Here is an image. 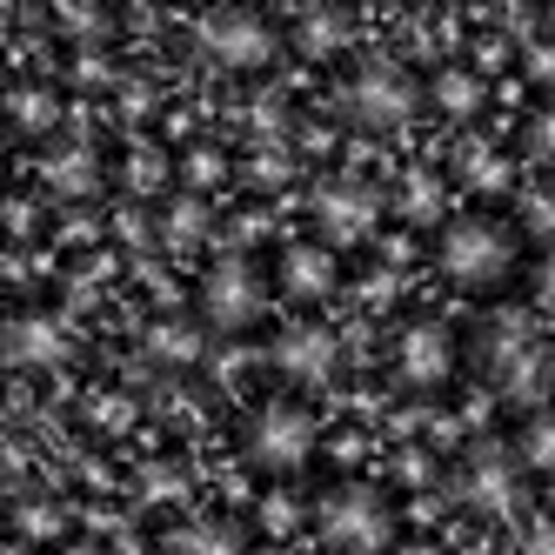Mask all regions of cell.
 <instances>
[{"label": "cell", "instance_id": "4", "mask_svg": "<svg viewBox=\"0 0 555 555\" xmlns=\"http://www.w3.org/2000/svg\"><path fill=\"white\" fill-rule=\"evenodd\" d=\"M248 462L255 468H268V475H295V468H308V455H314V442H322V428H314V415L301 409V402H261L255 415H248Z\"/></svg>", "mask_w": 555, "mask_h": 555}, {"label": "cell", "instance_id": "41", "mask_svg": "<svg viewBox=\"0 0 555 555\" xmlns=\"http://www.w3.org/2000/svg\"><path fill=\"white\" fill-rule=\"evenodd\" d=\"M402 555H442V548H435V542H409Z\"/></svg>", "mask_w": 555, "mask_h": 555}, {"label": "cell", "instance_id": "42", "mask_svg": "<svg viewBox=\"0 0 555 555\" xmlns=\"http://www.w3.org/2000/svg\"><path fill=\"white\" fill-rule=\"evenodd\" d=\"M67 555H101V548H67Z\"/></svg>", "mask_w": 555, "mask_h": 555}, {"label": "cell", "instance_id": "19", "mask_svg": "<svg viewBox=\"0 0 555 555\" xmlns=\"http://www.w3.org/2000/svg\"><path fill=\"white\" fill-rule=\"evenodd\" d=\"M482 94H489V88H482V74H475V67H442V74L428 81V101L442 107L449 121H468V114L482 107Z\"/></svg>", "mask_w": 555, "mask_h": 555}, {"label": "cell", "instance_id": "18", "mask_svg": "<svg viewBox=\"0 0 555 555\" xmlns=\"http://www.w3.org/2000/svg\"><path fill=\"white\" fill-rule=\"evenodd\" d=\"M147 354L168 369H188L202 362V328L188 322V314H162V322H147Z\"/></svg>", "mask_w": 555, "mask_h": 555}, {"label": "cell", "instance_id": "21", "mask_svg": "<svg viewBox=\"0 0 555 555\" xmlns=\"http://www.w3.org/2000/svg\"><path fill=\"white\" fill-rule=\"evenodd\" d=\"M8 114H14V128L21 134H54V121H61V101H54V88H14L8 94Z\"/></svg>", "mask_w": 555, "mask_h": 555}, {"label": "cell", "instance_id": "15", "mask_svg": "<svg viewBox=\"0 0 555 555\" xmlns=\"http://www.w3.org/2000/svg\"><path fill=\"white\" fill-rule=\"evenodd\" d=\"M535 348V322H529V308H495L489 322H482V335H475V354L489 362V375L502 369V362H515V354H529Z\"/></svg>", "mask_w": 555, "mask_h": 555}, {"label": "cell", "instance_id": "13", "mask_svg": "<svg viewBox=\"0 0 555 555\" xmlns=\"http://www.w3.org/2000/svg\"><path fill=\"white\" fill-rule=\"evenodd\" d=\"M41 181L61 194V202H88V194L101 188V154L88 141H61V147H48Z\"/></svg>", "mask_w": 555, "mask_h": 555}, {"label": "cell", "instance_id": "40", "mask_svg": "<svg viewBox=\"0 0 555 555\" xmlns=\"http://www.w3.org/2000/svg\"><path fill=\"white\" fill-rule=\"evenodd\" d=\"M428 475H435L428 455H402V482H428Z\"/></svg>", "mask_w": 555, "mask_h": 555}, {"label": "cell", "instance_id": "26", "mask_svg": "<svg viewBox=\"0 0 555 555\" xmlns=\"http://www.w3.org/2000/svg\"><path fill=\"white\" fill-rule=\"evenodd\" d=\"M288 175H295L288 147H255V162H248V181H255V188H282Z\"/></svg>", "mask_w": 555, "mask_h": 555}, {"label": "cell", "instance_id": "32", "mask_svg": "<svg viewBox=\"0 0 555 555\" xmlns=\"http://www.w3.org/2000/svg\"><path fill=\"white\" fill-rule=\"evenodd\" d=\"M181 168H188V181H194V188H208V181H221V175H228V162H221L215 147H194Z\"/></svg>", "mask_w": 555, "mask_h": 555}, {"label": "cell", "instance_id": "30", "mask_svg": "<svg viewBox=\"0 0 555 555\" xmlns=\"http://www.w3.org/2000/svg\"><path fill=\"white\" fill-rule=\"evenodd\" d=\"M21 535H34V542L61 535V508L54 502H21Z\"/></svg>", "mask_w": 555, "mask_h": 555}, {"label": "cell", "instance_id": "7", "mask_svg": "<svg viewBox=\"0 0 555 555\" xmlns=\"http://www.w3.org/2000/svg\"><path fill=\"white\" fill-rule=\"evenodd\" d=\"M382 215V194L369 181H354V175H335L314 188V228L328 234V248H348V242H362V234L375 228Z\"/></svg>", "mask_w": 555, "mask_h": 555}, {"label": "cell", "instance_id": "6", "mask_svg": "<svg viewBox=\"0 0 555 555\" xmlns=\"http://www.w3.org/2000/svg\"><path fill=\"white\" fill-rule=\"evenodd\" d=\"M202 54L221 67H268L274 61V27L255 8H215L202 14Z\"/></svg>", "mask_w": 555, "mask_h": 555}, {"label": "cell", "instance_id": "38", "mask_svg": "<svg viewBox=\"0 0 555 555\" xmlns=\"http://www.w3.org/2000/svg\"><path fill=\"white\" fill-rule=\"evenodd\" d=\"M529 74H535V81H555V48H548V41L529 48Z\"/></svg>", "mask_w": 555, "mask_h": 555}, {"label": "cell", "instance_id": "1", "mask_svg": "<svg viewBox=\"0 0 555 555\" xmlns=\"http://www.w3.org/2000/svg\"><path fill=\"white\" fill-rule=\"evenodd\" d=\"M442 274L455 288H502L515 274V228L489 215H462L442 228Z\"/></svg>", "mask_w": 555, "mask_h": 555}, {"label": "cell", "instance_id": "39", "mask_svg": "<svg viewBox=\"0 0 555 555\" xmlns=\"http://www.w3.org/2000/svg\"><path fill=\"white\" fill-rule=\"evenodd\" d=\"M8 228L14 234H34V202H8Z\"/></svg>", "mask_w": 555, "mask_h": 555}, {"label": "cell", "instance_id": "5", "mask_svg": "<svg viewBox=\"0 0 555 555\" xmlns=\"http://www.w3.org/2000/svg\"><path fill=\"white\" fill-rule=\"evenodd\" d=\"M261 308H268V282H261V268L248 255H221L208 268V282H202V314L221 328V335H242L261 322Z\"/></svg>", "mask_w": 555, "mask_h": 555}, {"label": "cell", "instance_id": "37", "mask_svg": "<svg viewBox=\"0 0 555 555\" xmlns=\"http://www.w3.org/2000/svg\"><path fill=\"white\" fill-rule=\"evenodd\" d=\"M522 555H555V522H529V535H522Z\"/></svg>", "mask_w": 555, "mask_h": 555}, {"label": "cell", "instance_id": "31", "mask_svg": "<svg viewBox=\"0 0 555 555\" xmlns=\"http://www.w3.org/2000/svg\"><path fill=\"white\" fill-rule=\"evenodd\" d=\"M114 234H121V242H128V248H147V242H154V234H162V221H147L141 208H121V215H114Z\"/></svg>", "mask_w": 555, "mask_h": 555}, {"label": "cell", "instance_id": "27", "mask_svg": "<svg viewBox=\"0 0 555 555\" xmlns=\"http://www.w3.org/2000/svg\"><path fill=\"white\" fill-rule=\"evenodd\" d=\"M181 489H188V482H181V468H175V462H154V468H141V495H147V502H175Z\"/></svg>", "mask_w": 555, "mask_h": 555}, {"label": "cell", "instance_id": "24", "mask_svg": "<svg viewBox=\"0 0 555 555\" xmlns=\"http://www.w3.org/2000/svg\"><path fill=\"white\" fill-rule=\"evenodd\" d=\"M522 462L555 475V422H548V415H535V422L522 428Z\"/></svg>", "mask_w": 555, "mask_h": 555}, {"label": "cell", "instance_id": "9", "mask_svg": "<svg viewBox=\"0 0 555 555\" xmlns=\"http://www.w3.org/2000/svg\"><path fill=\"white\" fill-rule=\"evenodd\" d=\"M455 495H462L468 508H482V515H515V508H522V468H515L495 442H482V449L468 455Z\"/></svg>", "mask_w": 555, "mask_h": 555}, {"label": "cell", "instance_id": "22", "mask_svg": "<svg viewBox=\"0 0 555 555\" xmlns=\"http://www.w3.org/2000/svg\"><path fill=\"white\" fill-rule=\"evenodd\" d=\"M522 147H529V162L555 168V101H548V107H535V121L522 128Z\"/></svg>", "mask_w": 555, "mask_h": 555}, {"label": "cell", "instance_id": "11", "mask_svg": "<svg viewBox=\"0 0 555 555\" xmlns=\"http://www.w3.org/2000/svg\"><path fill=\"white\" fill-rule=\"evenodd\" d=\"M395 375L409 388H442L455 375V335L442 322H409L395 341Z\"/></svg>", "mask_w": 555, "mask_h": 555}, {"label": "cell", "instance_id": "10", "mask_svg": "<svg viewBox=\"0 0 555 555\" xmlns=\"http://www.w3.org/2000/svg\"><path fill=\"white\" fill-rule=\"evenodd\" d=\"M274 369H282L288 382H301V388H322L341 369V341L322 322H295V328L274 335Z\"/></svg>", "mask_w": 555, "mask_h": 555}, {"label": "cell", "instance_id": "17", "mask_svg": "<svg viewBox=\"0 0 555 555\" xmlns=\"http://www.w3.org/2000/svg\"><path fill=\"white\" fill-rule=\"evenodd\" d=\"M162 548H168V555H242V529H234V522H215V515H194V522H175V529H168Z\"/></svg>", "mask_w": 555, "mask_h": 555}, {"label": "cell", "instance_id": "20", "mask_svg": "<svg viewBox=\"0 0 555 555\" xmlns=\"http://www.w3.org/2000/svg\"><path fill=\"white\" fill-rule=\"evenodd\" d=\"M208 228H215V215H208L202 194H175V202L162 208V242H168V248H194V242H208Z\"/></svg>", "mask_w": 555, "mask_h": 555}, {"label": "cell", "instance_id": "35", "mask_svg": "<svg viewBox=\"0 0 555 555\" xmlns=\"http://www.w3.org/2000/svg\"><path fill=\"white\" fill-rule=\"evenodd\" d=\"M529 295H535V308H555V255H548V261H535V274H529Z\"/></svg>", "mask_w": 555, "mask_h": 555}, {"label": "cell", "instance_id": "12", "mask_svg": "<svg viewBox=\"0 0 555 555\" xmlns=\"http://www.w3.org/2000/svg\"><path fill=\"white\" fill-rule=\"evenodd\" d=\"M341 282V268H335V248L328 242H295L282 248V295L295 301H328Z\"/></svg>", "mask_w": 555, "mask_h": 555}, {"label": "cell", "instance_id": "8", "mask_svg": "<svg viewBox=\"0 0 555 555\" xmlns=\"http://www.w3.org/2000/svg\"><path fill=\"white\" fill-rule=\"evenodd\" d=\"M0 354H8V369H61L74 354V335H67L61 314L27 308V314H14V322L0 328Z\"/></svg>", "mask_w": 555, "mask_h": 555}, {"label": "cell", "instance_id": "29", "mask_svg": "<svg viewBox=\"0 0 555 555\" xmlns=\"http://www.w3.org/2000/svg\"><path fill=\"white\" fill-rule=\"evenodd\" d=\"M162 175H168V162H162L154 147H134V154H128V188H134V194L162 188Z\"/></svg>", "mask_w": 555, "mask_h": 555}, {"label": "cell", "instance_id": "23", "mask_svg": "<svg viewBox=\"0 0 555 555\" xmlns=\"http://www.w3.org/2000/svg\"><path fill=\"white\" fill-rule=\"evenodd\" d=\"M462 181H468V188H502V181H508L502 154H495V147H468V154H462Z\"/></svg>", "mask_w": 555, "mask_h": 555}, {"label": "cell", "instance_id": "25", "mask_svg": "<svg viewBox=\"0 0 555 555\" xmlns=\"http://www.w3.org/2000/svg\"><path fill=\"white\" fill-rule=\"evenodd\" d=\"M402 215L409 221H435V215H442V188H435V175H415L402 188Z\"/></svg>", "mask_w": 555, "mask_h": 555}, {"label": "cell", "instance_id": "43", "mask_svg": "<svg viewBox=\"0 0 555 555\" xmlns=\"http://www.w3.org/2000/svg\"><path fill=\"white\" fill-rule=\"evenodd\" d=\"M548 21H555V14H548Z\"/></svg>", "mask_w": 555, "mask_h": 555}, {"label": "cell", "instance_id": "3", "mask_svg": "<svg viewBox=\"0 0 555 555\" xmlns=\"http://www.w3.org/2000/svg\"><path fill=\"white\" fill-rule=\"evenodd\" d=\"M322 542L341 548V555H382L395 542V508L382 489L369 482H348L322 502Z\"/></svg>", "mask_w": 555, "mask_h": 555}, {"label": "cell", "instance_id": "16", "mask_svg": "<svg viewBox=\"0 0 555 555\" xmlns=\"http://www.w3.org/2000/svg\"><path fill=\"white\" fill-rule=\"evenodd\" d=\"M348 34H354V21H348L341 8H301V14H295V48H301L308 61L341 54V48H348Z\"/></svg>", "mask_w": 555, "mask_h": 555}, {"label": "cell", "instance_id": "34", "mask_svg": "<svg viewBox=\"0 0 555 555\" xmlns=\"http://www.w3.org/2000/svg\"><path fill=\"white\" fill-rule=\"evenodd\" d=\"M255 128H261V134H282V128H288V101H282V94H261V101H255Z\"/></svg>", "mask_w": 555, "mask_h": 555}, {"label": "cell", "instance_id": "2", "mask_svg": "<svg viewBox=\"0 0 555 555\" xmlns=\"http://www.w3.org/2000/svg\"><path fill=\"white\" fill-rule=\"evenodd\" d=\"M415 107H422V88L409 81V67H402V61H388V54L362 61V67L348 74V88H341V114H348L354 128H375V134L402 128Z\"/></svg>", "mask_w": 555, "mask_h": 555}, {"label": "cell", "instance_id": "36", "mask_svg": "<svg viewBox=\"0 0 555 555\" xmlns=\"http://www.w3.org/2000/svg\"><path fill=\"white\" fill-rule=\"evenodd\" d=\"M61 27H74V34H107V14H94V8H61Z\"/></svg>", "mask_w": 555, "mask_h": 555}, {"label": "cell", "instance_id": "33", "mask_svg": "<svg viewBox=\"0 0 555 555\" xmlns=\"http://www.w3.org/2000/svg\"><path fill=\"white\" fill-rule=\"evenodd\" d=\"M295 522H301V508H295L288 495H268V502H261V529H274V535H288Z\"/></svg>", "mask_w": 555, "mask_h": 555}, {"label": "cell", "instance_id": "14", "mask_svg": "<svg viewBox=\"0 0 555 555\" xmlns=\"http://www.w3.org/2000/svg\"><path fill=\"white\" fill-rule=\"evenodd\" d=\"M548 388H555V362H548L542 341H535L529 354H515V362L495 369V395H502V402H515V409H542Z\"/></svg>", "mask_w": 555, "mask_h": 555}, {"label": "cell", "instance_id": "28", "mask_svg": "<svg viewBox=\"0 0 555 555\" xmlns=\"http://www.w3.org/2000/svg\"><path fill=\"white\" fill-rule=\"evenodd\" d=\"M522 228L529 234H555V188H529L522 194Z\"/></svg>", "mask_w": 555, "mask_h": 555}]
</instances>
